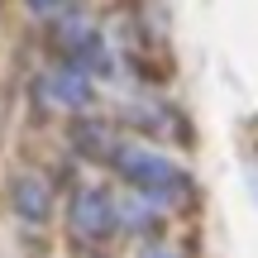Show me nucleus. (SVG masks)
<instances>
[{
	"label": "nucleus",
	"mask_w": 258,
	"mask_h": 258,
	"mask_svg": "<svg viewBox=\"0 0 258 258\" xmlns=\"http://www.w3.org/2000/svg\"><path fill=\"white\" fill-rule=\"evenodd\" d=\"M115 167H120V177L153 206H177L186 191H191V182H186L182 167H177L172 158L144 148V144H120L115 148Z\"/></svg>",
	"instance_id": "1"
},
{
	"label": "nucleus",
	"mask_w": 258,
	"mask_h": 258,
	"mask_svg": "<svg viewBox=\"0 0 258 258\" xmlns=\"http://www.w3.org/2000/svg\"><path fill=\"white\" fill-rule=\"evenodd\" d=\"M67 220H72V230L82 234V239H105V234L115 230V201L101 191V186H82V191L72 196V211H67Z\"/></svg>",
	"instance_id": "2"
},
{
	"label": "nucleus",
	"mask_w": 258,
	"mask_h": 258,
	"mask_svg": "<svg viewBox=\"0 0 258 258\" xmlns=\"http://www.w3.org/2000/svg\"><path fill=\"white\" fill-rule=\"evenodd\" d=\"M43 96H48L53 105H62V110H86V105L96 101V91H91V77H86V72H77L72 62L43 77Z\"/></svg>",
	"instance_id": "3"
},
{
	"label": "nucleus",
	"mask_w": 258,
	"mask_h": 258,
	"mask_svg": "<svg viewBox=\"0 0 258 258\" xmlns=\"http://www.w3.org/2000/svg\"><path fill=\"white\" fill-rule=\"evenodd\" d=\"M48 206H53V196H48V182L43 177H19L15 182V211L24 215V220H48Z\"/></svg>",
	"instance_id": "4"
},
{
	"label": "nucleus",
	"mask_w": 258,
	"mask_h": 258,
	"mask_svg": "<svg viewBox=\"0 0 258 258\" xmlns=\"http://www.w3.org/2000/svg\"><path fill=\"white\" fill-rule=\"evenodd\" d=\"M29 10H34V15H57V10L67 5V0H24Z\"/></svg>",
	"instance_id": "5"
},
{
	"label": "nucleus",
	"mask_w": 258,
	"mask_h": 258,
	"mask_svg": "<svg viewBox=\"0 0 258 258\" xmlns=\"http://www.w3.org/2000/svg\"><path fill=\"white\" fill-rule=\"evenodd\" d=\"M139 258H182V253H177L172 244H153V249H144Z\"/></svg>",
	"instance_id": "6"
}]
</instances>
